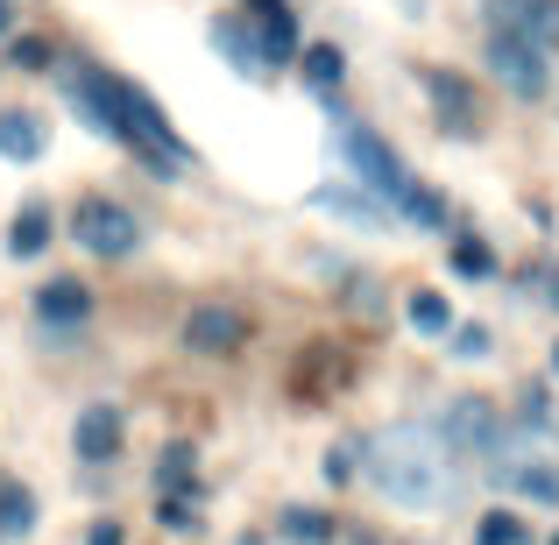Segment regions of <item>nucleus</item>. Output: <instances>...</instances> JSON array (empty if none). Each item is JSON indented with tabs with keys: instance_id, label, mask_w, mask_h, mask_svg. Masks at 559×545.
<instances>
[{
	"instance_id": "obj_1",
	"label": "nucleus",
	"mask_w": 559,
	"mask_h": 545,
	"mask_svg": "<svg viewBox=\"0 0 559 545\" xmlns=\"http://www.w3.org/2000/svg\"><path fill=\"white\" fill-rule=\"evenodd\" d=\"M369 482L396 510H432L453 496V453L432 425H382L369 439Z\"/></svg>"
},
{
	"instance_id": "obj_2",
	"label": "nucleus",
	"mask_w": 559,
	"mask_h": 545,
	"mask_svg": "<svg viewBox=\"0 0 559 545\" xmlns=\"http://www.w3.org/2000/svg\"><path fill=\"white\" fill-rule=\"evenodd\" d=\"M71 93H79V107L99 121V135H121V142H135L150 164H185V150H178V135H170V114L156 107L142 85H128V79H107V71H85V79H71Z\"/></svg>"
},
{
	"instance_id": "obj_3",
	"label": "nucleus",
	"mask_w": 559,
	"mask_h": 545,
	"mask_svg": "<svg viewBox=\"0 0 559 545\" xmlns=\"http://www.w3.org/2000/svg\"><path fill=\"white\" fill-rule=\"evenodd\" d=\"M489 71H496V85L503 93H518V99H546L552 93V50H538V43H524V36H510V28H489Z\"/></svg>"
},
{
	"instance_id": "obj_4",
	"label": "nucleus",
	"mask_w": 559,
	"mask_h": 545,
	"mask_svg": "<svg viewBox=\"0 0 559 545\" xmlns=\"http://www.w3.org/2000/svg\"><path fill=\"white\" fill-rule=\"evenodd\" d=\"M71 234H79V248H93V256H135L142 241V220L128 213L121 199H79V213H71Z\"/></svg>"
},
{
	"instance_id": "obj_5",
	"label": "nucleus",
	"mask_w": 559,
	"mask_h": 545,
	"mask_svg": "<svg viewBox=\"0 0 559 545\" xmlns=\"http://www.w3.org/2000/svg\"><path fill=\"white\" fill-rule=\"evenodd\" d=\"M341 156L361 170V185L376 191V199H404V185H411V170L396 164V150L390 142H376L361 121H341Z\"/></svg>"
},
{
	"instance_id": "obj_6",
	"label": "nucleus",
	"mask_w": 559,
	"mask_h": 545,
	"mask_svg": "<svg viewBox=\"0 0 559 545\" xmlns=\"http://www.w3.org/2000/svg\"><path fill=\"white\" fill-rule=\"evenodd\" d=\"M185 347H191V355H205V362L241 355V347H248V312H241V305H227V298L199 305V312L185 319Z\"/></svg>"
},
{
	"instance_id": "obj_7",
	"label": "nucleus",
	"mask_w": 559,
	"mask_h": 545,
	"mask_svg": "<svg viewBox=\"0 0 559 545\" xmlns=\"http://www.w3.org/2000/svg\"><path fill=\"white\" fill-rule=\"evenodd\" d=\"M439 439H447V453H496V439H503V411L481 404V396H461V404H447V418L432 425Z\"/></svg>"
},
{
	"instance_id": "obj_8",
	"label": "nucleus",
	"mask_w": 559,
	"mask_h": 545,
	"mask_svg": "<svg viewBox=\"0 0 559 545\" xmlns=\"http://www.w3.org/2000/svg\"><path fill=\"white\" fill-rule=\"evenodd\" d=\"M481 8H489V28H510L538 50L559 43V0H481Z\"/></svg>"
},
{
	"instance_id": "obj_9",
	"label": "nucleus",
	"mask_w": 559,
	"mask_h": 545,
	"mask_svg": "<svg viewBox=\"0 0 559 545\" xmlns=\"http://www.w3.org/2000/svg\"><path fill=\"white\" fill-rule=\"evenodd\" d=\"M85 312H93V291H85L79 276H50V284L36 291V319L43 327H79Z\"/></svg>"
},
{
	"instance_id": "obj_10",
	"label": "nucleus",
	"mask_w": 559,
	"mask_h": 545,
	"mask_svg": "<svg viewBox=\"0 0 559 545\" xmlns=\"http://www.w3.org/2000/svg\"><path fill=\"white\" fill-rule=\"evenodd\" d=\"M71 439H79L85 461H114V453H121V411L114 404H85L79 425H71Z\"/></svg>"
},
{
	"instance_id": "obj_11",
	"label": "nucleus",
	"mask_w": 559,
	"mask_h": 545,
	"mask_svg": "<svg viewBox=\"0 0 559 545\" xmlns=\"http://www.w3.org/2000/svg\"><path fill=\"white\" fill-rule=\"evenodd\" d=\"M425 93H432L439 121H453V135H475V128H481V114H475V99H467L461 79H447V71H425Z\"/></svg>"
},
{
	"instance_id": "obj_12",
	"label": "nucleus",
	"mask_w": 559,
	"mask_h": 545,
	"mask_svg": "<svg viewBox=\"0 0 559 545\" xmlns=\"http://www.w3.org/2000/svg\"><path fill=\"white\" fill-rule=\"evenodd\" d=\"M0 156H8V164H36L43 156V121L36 114H0Z\"/></svg>"
},
{
	"instance_id": "obj_13",
	"label": "nucleus",
	"mask_w": 559,
	"mask_h": 545,
	"mask_svg": "<svg viewBox=\"0 0 559 545\" xmlns=\"http://www.w3.org/2000/svg\"><path fill=\"white\" fill-rule=\"evenodd\" d=\"M8 248H14L22 262L50 248V205H43V199H28L22 213H14V227H8Z\"/></svg>"
},
{
	"instance_id": "obj_14",
	"label": "nucleus",
	"mask_w": 559,
	"mask_h": 545,
	"mask_svg": "<svg viewBox=\"0 0 559 545\" xmlns=\"http://www.w3.org/2000/svg\"><path fill=\"white\" fill-rule=\"evenodd\" d=\"M255 50H262V71L284 64V57H298V22H290V8L262 14V43H255Z\"/></svg>"
},
{
	"instance_id": "obj_15",
	"label": "nucleus",
	"mask_w": 559,
	"mask_h": 545,
	"mask_svg": "<svg viewBox=\"0 0 559 545\" xmlns=\"http://www.w3.org/2000/svg\"><path fill=\"white\" fill-rule=\"evenodd\" d=\"M213 43H219V50H227L234 64L248 71V79H262V50H255V43H248V28L234 22V14H227V22H213Z\"/></svg>"
},
{
	"instance_id": "obj_16",
	"label": "nucleus",
	"mask_w": 559,
	"mask_h": 545,
	"mask_svg": "<svg viewBox=\"0 0 559 545\" xmlns=\"http://www.w3.org/2000/svg\"><path fill=\"white\" fill-rule=\"evenodd\" d=\"M475 545H532V524H524L518 510H489V518L475 524Z\"/></svg>"
},
{
	"instance_id": "obj_17",
	"label": "nucleus",
	"mask_w": 559,
	"mask_h": 545,
	"mask_svg": "<svg viewBox=\"0 0 559 545\" xmlns=\"http://www.w3.org/2000/svg\"><path fill=\"white\" fill-rule=\"evenodd\" d=\"M0 532H36V496L22 489V482H8V489H0Z\"/></svg>"
},
{
	"instance_id": "obj_18",
	"label": "nucleus",
	"mask_w": 559,
	"mask_h": 545,
	"mask_svg": "<svg viewBox=\"0 0 559 545\" xmlns=\"http://www.w3.org/2000/svg\"><path fill=\"white\" fill-rule=\"evenodd\" d=\"M411 327L439 341V333H453V305L439 298V291H418V298H411Z\"/></svg>"
},
{
	"instance_id": "obj_19",
	"label": "nucleus",
	"mask_w": 559,
	"mask_h": 545,
	"mask_svg": "<svg viewBox=\"0 0 559 545\" xmlns=\"http://www.w3.org/2000/svg\"><path fill=\"white\" fill-rule=\"evenodd\" d=\"M341 71H347V57L333 50V43H312V50H305V79H312L319 93H326V85H341Z\"/></svg>"
},
{
	"instance_id": "obj_20",
	"label": "nucleus",
	"mask_w": 559,
	"mask_h": 545,
	"mask_svg": "<svg viewBox=\"0 0 559 545\" xmlns=\"http://www.w3.org/2000/svg\"><path fill=\"white\" fill-rule=\"evenodd\" d=\"M396 205H404L411 220H425V227H447V199H432V191H425L418 178L404 185V199H396Z\"/></svg>"
},
{
	"instance_id": "obj_21",
	"label": "nucleus",
	"mask_w": 559,
	"mask_h": 545,
	"mask_svg": "<svg viewBox=\"0 0 559 545\" xmlns=\"http://www.w3.org/2000/svg\"><path fill=\"white\" fill-rule=\"evenodd\" d=\"M284 532L298 538V545H319V538H333V524L319 518V510H290V518H284Z\"/></svg>"
},
{
	"instance_id": "obj_22",
	"label": "nucleus",
	"mask_w": 559,
	"mask_h": 545,
	"mask_svg": "<svg viewBox=\"0 0 559 545\" xmlns=\"http://www.w3.org/2000/svg\"><path fill=\"white\" fill-rule=\"evenodd\" d=\"M453 270H461V276H489V270H496V262H489V248H475V241H461V248H453Z\"/></svg>"
},
{
	"instance_id": "obj_23",
	"label": "nucleus",
	"mask_w": 559,
	"mask_h": 545,
	"mask_svg": "<svg viewBox=\"0 0 559 545\" xmlns=\"http://www.w3.org/2000/svg\"><path fill=\"white\" fill-rule=\"evenodd\" d=\"M453 347L475 362V355H489V333H481V327H461V333H453Z\"/></svg>"
},
{
	"instance_id": "obj_24",
	"label": "nucleus",
	"mask_w": 559,
	"mask_h": 545,
	"mask_svg": "<svg viewBox=\"0 0 559 545\" xmlns=\"http://www.w3.org/2000/svg\"><path fill=\"white\" fill-rule=\"evenodd\" d=\"M85 545H121V524H93V538Z\"/></svg>"
},
{
	"instance_id": "obj_25",
	"label": "nucleus",
	"mask_w": 559,
	"mask_h": 545,
	"mask_svg": "<svg viewBox=\"0 0 559 545\" xmlns=\"http://www.w3.org/2000/svg\"><path fill=\"white\" fill-rule=\"evenodd\" d=\"M8 28H14V8H8V0H0V36H8Z\"/></svg>"
},
{
	"instance_id": "obj_26",
	"label": "nucleus",
	"mask_w": 559,
	"mask_h": 545,
	"mask_svg": "<svg viewBox=\"0 0 559 545\" xmlns=\"http://www.w3.org/2000/svg\"><path fill=\"white\" fill-rule=\"evenodd\" d=\"M546 291H552V305H559V276H546Z\"/></svg>"
},
{
	"instance_id": "obj_27",
	"label": "nucleus",
	"mask_w": 559,
	"mask_h": 545,
	"mask_svg": "<svg viewBox=\"0 0 559 545\" xmlns=\"http://www.w3.org/2000/svg\"><path fill=\"white\" fill-rule=\"evenodd\" d=\"M255 8H262V14H270V8H284V0H255Z\"/></svg>"
},
{
	"instance_id": "obj_28",
	"label": "nucleus",
	"mask_w": 559,
	"mask_h": 545,
	"mask_svg": "<svg viewBox=\"0 0 559 545\" xmlns=\"http://www.w3.org/2000/svg\"><path fill=\"white\" fill-rule=\"evenodd\" d=\"M552 368H559V355H552Z\"/></svg>"
},
{
	"instance_id": "obj_29",
	"label": "nucleus",
	"mask_w": 559,
	"mask_h": 545,
	"mask_svg": "<svg viewBox=\"0 0 559 545\" xmlns=\"http://www.w3.org/2000/svg\"><path fill=\"white\" fill-rule=\"evenodd\" d=\"M552 545H559V538H552Z\"/></svg>"
}]
</instances>
